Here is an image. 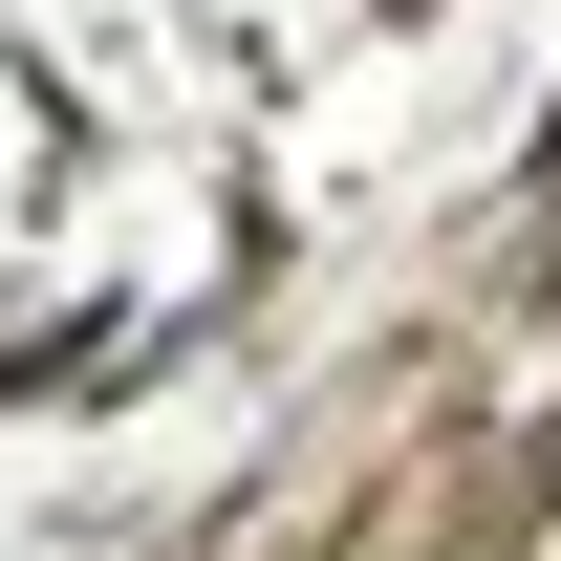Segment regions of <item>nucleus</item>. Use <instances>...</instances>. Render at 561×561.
Wrapping results in <instances>:
<instances>
[{
	"instance_id": "nucleus-1",
	"label": "nucleus",
	"mask_w": 561,
	"mask_h": 561,
	"mask_svg": "<svg viewBox=\"0 0 561 561\" xmlns=\"http://www.w3.org/2000/svg\"><path fill=\"white\" fill-rule=\"evenodd\" d=\"M540 151H561V130H540Z\"/></svg>"
}]
</instances>
